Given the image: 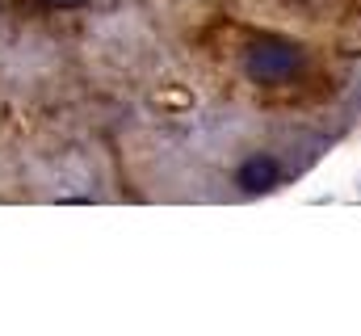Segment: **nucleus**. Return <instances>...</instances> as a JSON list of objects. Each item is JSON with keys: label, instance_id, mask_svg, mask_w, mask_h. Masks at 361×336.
<instances>
[{"label": "nucleus", "instance_id": "obj_1", "mask_svg": "<svg viewBox=\"0 0 361 336\" xmlns=\"http://www.w3.org/2000/svg\"><path fill=\"white\" fill-rule=\"evenodd\" d=\"M240 64H244V76L257 84H286L294 80L298 72H302V51L290 42V38H252L248 47H244V55H240Z\"/></svg>", "mask_w": 361, "mask_h": 336}, {"label": "nucleus", "instance_id": "obj_2", "mask_svg": "<svg viewBox=\"0 0 361 336\" xmlns=\"http://www.w3.org/2000/svg\"><path fill=\"white\" fill-rule=\"evenodd\" d=\"M235 181H240L244 193H269L273 185H277V164H273L269 156H252V160L240 164Z\"/></svg>", "mask_w": 361, "mask_h": 336}, {"label": "nucleus", "instance_id": "obj_3", "mask_svg": "<svg viewBox=\"0 0 361 336\" xmlns=\"http://www.w3.org/2000/svg\"><path fill=\"white\" fill-rule=\"evenodd\" d=\"M51 4H80V0H51Z\"/></svg>", "mask_w": 361, "mask_h": 336}]
</instances>
